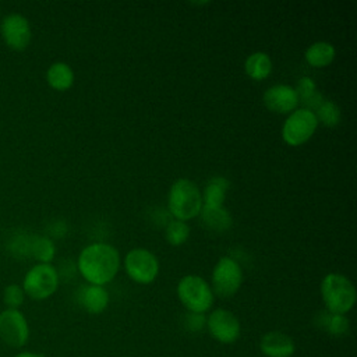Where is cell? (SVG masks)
I'll return each instance as SVG.
<instances>
[{"mask_svg": "<svg viewBox=\"0 0 357 357\" xmlns=\"http://www.w3.org/2000/svg\"><path fill=\"white\" fill-rule=\"evenodd\" d=\"M0 36L8 49L15 52L25 50L32 39L28 18L20 13L7 14L0 22Z\"/></svg>", "mask_w": 357, "mask_h": 357, "instance_id": "9c48e42d", "label": "cell"}, {"mask_svg": "<svg viewBox=\"0 0 357 357\" xmlns=\"http://www.w3.org/2000/svg\"><path fill=\"white\" fill-rule=\"evenodd\" d=\"M230 187V181L223 177V176H215L212 177L202 194V205L204 206H223L225 198H226V192Z\"/></svg>", "mask_w": 357, "mask_h": 357, "instance_id": "ac0fdd59", "label": "cell"}, {"mask_svg": "<svg viewBox=\"0 0 357 357\" xmlns=\"http://www.w3.org/2000/svg\"><path fill=\"white\" fill-rule=\"evenodd\" d=\"M56 255V245L47 236H33L31 241L29 257L38 264H50Z\"/></svg>", "mask_w": 357, "mask_h": 357, "instance_id": "44dd1931", "label": "cell"}, {"mask_svg": "<svg viewBox=\"0 0 357 357\" xmlns=\"http://www.w3.org/2000/svg\"><path fill=\"white\" fill-rule=\"evenodd\" d=\"M321 297L331 314L346 315L356 304L357 293L351 280L342 273H328L321 280Z\"/></svg>", "mask_w": 357, "mask_h": 357, "instance_id": "7a4b0ae2", "label": "cell"}, {"mask_svg": "<svg viewBox=\"0 0 357 357\" xmlns=\"http://www.w3.org/2000/svg\"><path fill=\"white\" fill-rule=\"evenodd\" d=\"M209 335L219 343L231 344L241 335L238 318L229 310L216 308L206 317V328Z\"/></svg>", "mask_w": 357, "mask_h": 357, "instance_id": "8fae6325", "label": "cell"}, {"mask_svg": "<svg viewBox=\"0 0 357 357\" xmlns=\"http://www.w3.org/2000/svg\"><path fill=\"white\" fill-rule=\"evenodd\" d=\"M315 116L318 123H324L328 127H335L340 121V109L336 103L328 99H322V102L315 107Z\"/></svg>", "mask_w": 357, "mask_h": 357, "instance_id": "603a6c76", "label": "cell"}, {"mask_svg": "<svg viewBox=\"0 0 357 357\" xmlns=\"http://www.w3.org/2000/svg\"><path fill=\"white\" fill-rule=\"evenodd\" d=\"M46 82L52 89L64 92L74 84V71L67 63L56 61L46 70Z\"/></svg>", "mask_w": 357, "mask_h": 357, "instance_id": "9a60e30c", "label": "cell"}, {"mask_svg": "<svg viewBox=\"0 0 357 357\" xmlns=\"http://www.w3.org/2000/svg\"><path fill=\"white\" fill-rule=\"evenodd\" d=\"M177 297L188 312L205 314L213 305L211 284L198 275H185L177 284Z\"/></svg>", "mask_w": 357, "mask_h": 357, "instance_id": "277c9868", "label": "cell"}, {"mask_svg": "<svg viewBox=\"0 0 357 357\" xmlns=\"http://www.w3.org/2000/svg\"><path fill=\"white\" fill-rule=\"evenodd\" d=\"M124 269L132 282L149 284L159 273V261L149 250L132 248L124 257Z\"/></svg>", "mask_w": 357, "mask_h": 357, "instance_id": "ba28073f", "label": "cell"}, {"mask_svg": "<svg viewBox=\"0 0 357 357\" xmlns=\"http://www.w3.org/2000/svg\"><path fill=\"white\" fill-rule=\"evenodd\" d=\"M244 70L250 78L262 81L272 73V60L265 52H254L245 59Z\"/></svg>", "mask_w": 357, "mask_h": 357, "instance_id": "d6986e66", "label": "cell"}, {"mask_svg": "<svg viewBox=\"0 0 357 357\" xmlns=\"http://www.w3.org/2000/svg\"><path fill=\"white\" fill-rule=\"evenodd\" d=\"M109 301L110 296L105 286L85 284L78 291V303L89 314L103 312L107 308Z\"/></svg>", "mask_w": 357, "mask_h": 357, "instance_id": "5bb4252c", "label": "cell"}, {"mask_svg": "<svg viewBox=\"0 0 357 357\" xmlns=\"http://www.w3.org/2000/svg\"><path fill=\"white\" fill-rule=\"evenodd\" d=\"M29 339V325L20 310L6 308L0 312V340L13 349H20Z\"/></svg>", "mask_w": 357, "mask_h": 357, "instance_id": "30bf717a", "label": "cell"}, {"mask_svg": "<svg viewBox=\"0 0 357 357\" xmlns=\"http://www.w3.org/2000/svg\"><path fill=\"white\" fill-rule=\"evenodd\" d=\"M202 223L213 231H226L231 227L233 219L225 206H204L199 212Z\"/></svg>", "mask_w": 357, "mask_h": 357, "instance_id": "e0dca14e", "label": "cell"}, {"mask_svg": "<svg viewBox=\"0 0 357 357\" xmlns=\"http://www.w3.org/2000/svg\"><path fill=\"white\" fill-rule=\"evenodd\" d=\"M59 283L60 275L52 264H36L26 271L21 286L25 296L40 301L53 296Z\"/></svg>", "mask_w": 357, "mask_h": 357, "instance_id": "5b68a950", "label": "cell"}, {"mask_svg": "<svg viewBox=\"0 0 357 357\" xmlns=\"http://www.w3.org/2000/svg\"><path fill=\"white\" fill-rule=\"evenodd\" d=\"M25 293L22 286L17 283H11L4 287L3 290V303L7 308L11 310H20V307L24 304Z\"/></svg>", "mask_w": 357, "mask_h": 357, "instance_id": "cb8c5ba5", "label": "cell"}, {"mask_svg": "<svg viewBox=\"0 0 357 357\" xmlns=\"http://www.w3.org/2000/svg\"><path fill=\"white\" fill-rule=\"evenodd\" d=\"M315 324L318 328L326 331L332 336H343L350 329V322L346 315L340 314H331L326 310L321 311L317 318Z\"/></svg>", "mask_w": 357, "mask_h": 357, "instance_id": "ffe728a7", "label": "cell"}, {"mask_svg": "<svg viewBox=\"0 0 357 357\" xmlns=\"http://www.w3.org/2000/svg\"><path fill=\"white\" fill-rule=\"evenodd\" d=\"M259 350L265 357H291L296 351V343L287 333L271 331L261 337Z\"/></svg>", "mask_w": 357, "mask_h": 357, "instance_id": "4fadbf2b", "label": "cell"}, {"mask_svg": "<svg viewBox=\"0 0 357 357\" xmlns=\"http://www.w3.org/2000/svg\"><path fill=\"white\" fill-rule=\"evenodd\" d=\"M212 291L213 294L229 298L234 296L243 283V269L231 257H220L212 269Z\"/></svg>", "mask_w": 357, "mask_h": 357, "instance_id": "8992f818", "label": "cell"}, {"mask_svg": "<svg viewBox=\"0 0 357 357\" xmlns=\"http://www.w3.org/2000/svg\"><path fill=\"white\" fill-rule=\"evenodd\" d=\"M165 237L166 241L173 245V247H178L181 244H184L188 237H190V226L183 222V220H177V219H172L165 229Z\"/></svg>", "mask_w": 357, "mask_h": 357, "instance_id": "7402d4cb", "label": "cell"}, {"mask_svg": "<svg viewBox=\"0 0 357 357\" xmlns=\"http://www.w3.org/2000/svg\"><path fill=\"white\" fill-rule=\"evenodd\" d=\"M167 208L173 219L190 220L202 209V194L199 187L190 178L176 180L167 195Z\"/></svg>", "mask_w": 357, "mask_h": 357, "instance_id": "3957f363", "label": "cell"}, {"mask_svg": "<svg viewBox=\"0 0 357 357\" xmlns=\"http://www.w3.org/2000/svg\"><path fill=\"white\" fill-rule=\"evenodd\" d=\"M183 324H184V328L190 332H201L206 328V317L205 314L187 311V314L184 315Z\"/></svg>", "mask_w": 357, "mask_h": 357, "instance_id": "484cf974", "label": "cell"}, {"mask_svg": "<svg viewBox=\"0 0 357 357\" xmlns=\"http://www.w3.org/2000/svg\"><path fill=\"white\" fill-rule=\"evenodd\" d=\"M77 268L88 284L105 286L119 272L120 254L112 244L92 243L79 252Z\"/></svg>", "mask_w": 357, "mask_h": 357, "instance_id": "6da1fadb", "label": "cell"}, {"mask_svg": "<svg viewBox=\"0 0 357 357\" xmlns=\"http://www.w3.org/2000/svg\"><path fill=\"white\" fill-rule=\"evenodd\" d=\"M318 124L319 123L312 110L305 107L296 109L283 123L282 138L290 146H300L314 135Z\"/></svg>", "mask_w": 357, "mask_h": 357, "instance_id": "52a82bcc", "label": "cell"}, {"mask_svg": "<svg viewBox=\"0 0 357 357\" xmlns=\"http://www.w3.org/2000/svg\"><path fill=\"white\" fill-rule=\"evenodd\" d=\"M336 56L335 46L325 40H318L310 45L304 53L305 61L315 68H324L329 66Z\"/></svg>", "mask_w": 357, "mask_h": 357, "instance_id": "2e32d148", "label": "cell"}, {"mask_svg": "<svg viewBox=\"0 0 357 357\" xmlns=\"http://www.w3.org/2000/svg\"><path fill=\"white\" fill-rule=\"evenodd\" d=\"M13 357H43V356L39 354V353H33V351H21V353H17Z\"/></svg>", "mask_w": 357, "mask_h": 357, "instance_id": "4316f807", "label": "cell"}, {"mask_svg": "<svg viewBox=\"0 0 357 357\" xmlns=\"http://www.w3.org/2000/svg\"><path fill=\"white\" fill-rule=\"evenodd\" d=\"M32 237L33 236H25V234L14 236L8 243V248L13 252V255H15L17 258L18 257H28L29 250H31Z\"/></svg>", "mask_w": 357, "mask_h": 357, "instance_id": "d4e9b609", "label": "cell"}, {"mask_svg": "<svg viewBox=\"0 0 357 357\" xmlns=\"http://www.w3.org/2000/svg\"><path fill=\"white\" fill-rule=\"evenodd\" d=\"M265 107L273 113H291L297 109L298 95L296 89L286 84H276L269 86L262 96Z\"/></svg>", "mask_w": 357, "mask_h": 357, "instance_id": "7c38bea8", "label": "cell"}]
</instances>
